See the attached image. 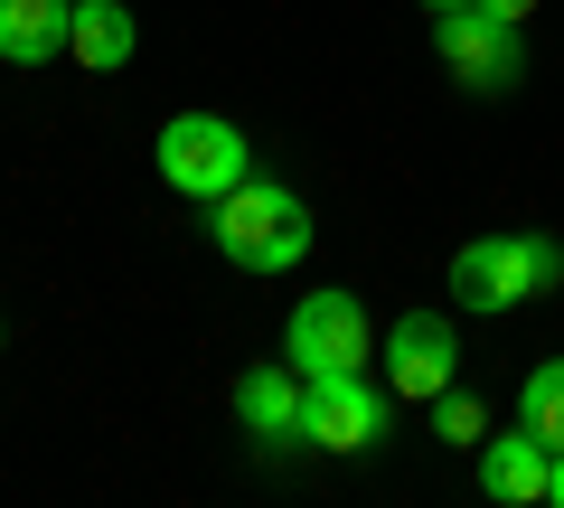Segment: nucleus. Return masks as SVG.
<instances>
[{
	"instance_id": "nucleus-7",
	"label": "nucleus",
	"mask_w": 564,
	"mask_h": 508,
	"mask_svg": "<svg viewBox=\"0 0 564 508\" xmlns=\"http://www.w3.org/2000/svg\"><path fill=\"white\" fill-rule=\"evenodd\" d=\"M452 377H462V329H452L443 311H404V321L386 329V387L414 396V406H433Z\"/></svg>"
},
{
	"instance_id": "nucleus-2",
	"label": "nucleus",
	"mask_w": 564,
	"mask_h": 508,
	"mask_svg": "<svg viewBox=\"0 0 564 508\" xmlns=\"http://www.w3.org/2000/svg\"><path fill=\"white\" fill-rule=\"evenodd\" d=\"M564 283V245L555 236H470L452 255V302L462 311H518L536 292Z\"/></svg>"
},
{
	"instance_id": "nucleus-5",
	"label": "nucleus",
	"mask_w": 564,
	"mask_h": 508,
	"mask_svg": "<svg viewBox=\"0 0 564 508\" xmlns=\"http://www.w3.org/2000/svg\"><path fill=\"white\" fill-rule=\"evenodd\" d=\"M433 57L470 85V95H508L527 76V39L489 10H433Z\"/></svg>"
},
{
	"instance_id": "nucleus-9",
	"label": "nucleus",
	"mask_w": 564,
	"mask_h": 508,
	"mask_svg": "<svg viewBox=\"0 0 564 508\" xmlns=\"http://www.w3.org/2000/svg\"><path fill=\"white\" fill-rule=\"evenodd\" d=\"M480 489L499 508H545V489H555V443L545 433H489L480 443Z\"/></svg>"
},
{
	"instance_id": "nucleus-1",
	"label": "nucleus",
	"mask_w": 564,
	"mask_h": 508,
	"mask_svg": "<svg viewBox=\"0 0 564 508\" xmlns=\"http://www.w3.org/2000/svg\"><path fill=\"white\" fill-rule=\"evenodd\" d=\"M311 198L302 188H282V180H245V188H226L217 198V255L226 264H245V273H292L311 255Z\"/></svg>"
},
{
	"instance_id": "nucleus-8",
	"label": "nucleus",
	"mask_w": 564,
	"mask_h": 508,
	"mask_svg": "<svg viewBox=\"0 0 564 508\" xmlns=\"http://www.w3.org/2000/svg\"><path fill=\"white\" fill-rule=\"evenodd\" d=\"M302 396H311V377L292 358L236 377V414H245V433H254L263 452H302Z\"/></svg>"
},
{
	"instance_id": "nucleus-4",
	"label": "nucleus",
	"mask_w": 564,
	"mask_h": 508,
	"mask_svg": "<svg viewBox=\"0 0 564 508\" xmlns=\"http://www.w3.org/2000/svg\"><path fill=\"white\" fill-rule=\"evenodd\" d=\"M282 358L302 367V377H358L377 358V321H367L358 292H311L282 321Z\"/></svg>"
},
{
	"instance_id": "nucleus-10",
	"label": "nucleus",
	"mask_w": 564,
	"mask_h": 508,
	"mask_svg": "<svg viewBox=\"0 0 564 508\" xmlns=\"http://www.w3.org/2000/svg\"><path fill=\"white\" fill-rule=\"evenodd\" d=\"M76 29V0H0V57L10 66H47Z\"/></svg>"
},
{
	"instance_id": "nucleus-11",
	"label": "nucleus",
	"mask_w": 564,
	"mask_h": 508,
	"mask_svg": "<svg viewBox=\"0 0 564 508\" xmlns=\"http://www.w3.org/2000/svg\"><path fill=\"white\" fill-rule=\"evenodd\" d=\"M132 47H141V29H132V10H122V0H76L66 57H85L95 76H113V66H132Z\"/></svg>"
},
{
	"instance_id": "nucleus-16",
	"label": "nucleus",
	"mask_w": 564,
	"mask_h": 508,
	"mask_svg": "<svg viewBox=\"0 0 564 508\" xmlns=\"http://www.w3.org/2000/svg\"><path fill=\"white\" fill-rule=\"evenodd\" d=\"M423 10H470V0H423Z\"/></svg>"
},
{
	"instance_id": "nucleus-3",
	"label": "nucleus",
	"mask_w": 564,
	"mask_h": 508,
	"mask_svg": "<svg viewBox=\"0 0 564 508\" xmlns=\"http://www.w3.org/2000/svg\"><path fill=\"white\" fill-rule=\"evenodd\" d=\"M161 180L180 188V198H207L217 207L226 188L254 180V151H245V132L226 114H170L161 122Z\"/></svg>"
},
{
	"instance_id": "nucleus-15",
	"label": "nucleus",
	"mask_w": 564,
	"mask_h": 508,
	"mask_svg": "<svg viewBox=\"0 0 564 508\" xmlns=\"http://www.w3.org/2000/svg\"><path fill=\"white\" fill-rule=\"evenodd\" d=\"M545 499H555V508H564V452H555V489H545Z\"/></svg>"
},
{
	"instance_id": "nucleus-6",
	"label": "nucleus",
	"mask_w": 564,
	"mask_h": 508,
	"mask_svg": "<svg viewBox=\"0 0 564 508\" xmlns=\"http://www.w3.org/2000/svg\"><path fill=\"white\" fill-rule=\"evenodd\" d=\"M386 424H395V387H367V367H358V377H311L302 443H321V452H377Z\"/></svg>"
},
{
	"instance_id": "nucleus-13",
	"label": "nucleus",
	"mask_w": 564,
	"mask_h": 508,
	"mask_svg": "<svg viewBox=\"0 0 564 508\" xmlns=\"http://www.w3.org/2000/svg\"><path fill=\"white\" fill-rule=\"evenodd\" d=\"M433 433H443L452 452H480L489 443V406H480V396H462V387H443V396H433Z\"/></svg>"
},
{
	"instance_id": "nucleus-12",
	"label": "nucleus",
	"mask_w": 564,
	"mask_h": 508,
	"mask_svg": "<svg viewBox=\"0 0 564 508\" xmlns=\"http://www.w3.org/2000/svg\"><path fill=\"white\" fill-rule=\"evenodd\" d=\"M518 424L545 433V443L564 452V358H536L527 367V387H518Z\"/></svg>"
},
{
	"instance_id": "nucleus-14",
	"label": "nucleus",
	"mask_w": 564,
	"mask_h": 508,
	"mask_svg": "<svg viewBox=\"0 0 564 508\" xmlns=\"http://www.w3.org/2000/svg\"><path fill=\"white\" fill-rule=\"evenodd\" d=\"M470 10H489V20H508V29H527V10H536V0H470Z\"/></svg>"
}]
</instances>
